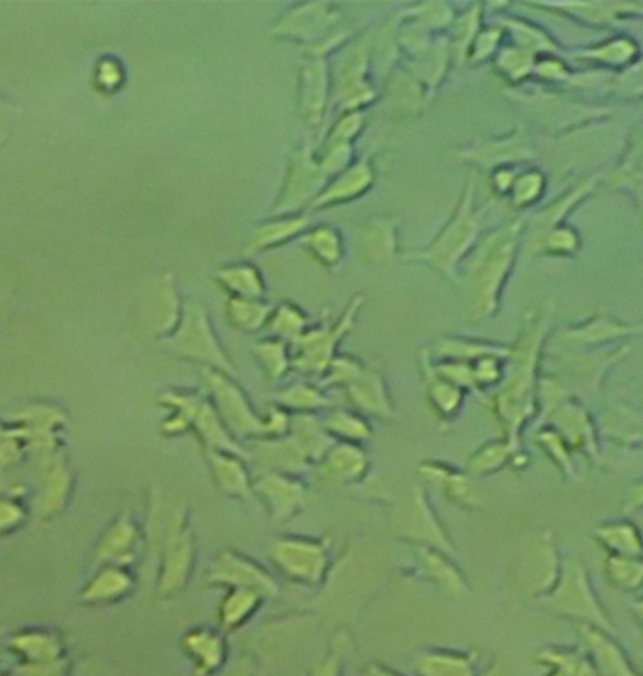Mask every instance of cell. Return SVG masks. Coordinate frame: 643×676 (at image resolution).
Masks as SVG:
<instances>
[{
  "mask_svg": "<svg viewBox=\"0 0 643 676\" xmlns=\"http://www.w3.org/2000/svg\"><path fill=\"white\" fill-rule=\"evenodd\" d=\"M524 231L525 222L521 218L503 224L480 238L463 262V279L467 286L472 320H486L495 315L501 303V293L518 259Z\"/></svg>",
  "mask_w": 643,
  "mask_h": 676,
  "instance_id": "obj_1",
  "label": "cell"
},
{
  "mask_svg": "<svg viewBox=\"0 0 643 676\" xmlns=\"http://www.w3.org/2000/svg\"><path fill=\"white\" fill-rule=\"evenodd\" d=\"M483 217L486 207L476 209L475 182L469 181L455 203L452 217L433 241L418 251L405 252L401 259L427 266L444 279H459L457 269L482 238Z\"/></svg>",
  "mask_w": 643,
  "mask_h": 676,
  "instance_id": "obj_2",
  "label": "cell"
},
{
  "mask_svg": "<svg viewBox=\"0 0 643 676\" xmlns=\"http://www.w3.org/2000/svg\"><path fill=\"white\" fill-rule=\"evenodd\" d=\"M164 344L177 356L202 362L207 369L220 370L230 377L236 374L230 357L224 352L223 344L213 329L210 310L200 301H182L179 323L164 339Z\"/></svg>",
  "mask_w": 643,
  "mask_h": 676,
  "instance_id": "obj_3",
  "label": "cell"
},
{
  "mask_svg": "<svg viewBox=\"0 0 643 676\" xmlns=\"http://www.w3.org/2000/svg\"><path fill=\"white\" fill-rule=\"evenodd\" d=\"M364 295H354L344 307L343 315L331 323L307 329L305 335L294 342L292 369L308 377H324L336 359L337 346L356 326L357 315L364 307Z\"/></svg>",
  "mask_w": 643,
  "mask_h": 676,
  "instance_id": "obj_4",
  "label": "cell"
},
{
  "mask_svg": "<svg viewBox=\"0 0 643 676\" xmlns=\"http://www.w3.org/2000/svg\"><path fill=\"white\" fill-rule=\"evenodd\" d=\"M328 182L329 177L322 169L315 146L311 141H303L290 153L285 181L273 205V217L305 213L322 194V190L328 187Z\"/></svg>",
  "mask_w": 643,
  "mask_h": 676,
  "instance_id": "obj_5",
  "label": "cell"
},
{
  "mask_svg": "<svg viewBox=\"0 0 643 676\" xmlns=\"http://www.w3.org/2000/svg\"><path fill=\"white\" fill-rule=\"evenodd\" d=\"M373 40L371 35H364L350 43L331 76V102L339 105L341 112H364L365 105L377 100V89L369 79Z\"/></svg>",
  "mask_w": 643,
  "mask_h": 676,
  "instance_id": "obj_6",
  "label": "cell"
},
{
  "mask_svg": "<svg viewBox=\"0 0 643 676\" xmlns=\"http://www.w3.org/2000/svg\"><path fill=\"white\" fill-rule=\"evenodd\" d=\"M203 380L210 390L213 406L217 408L218 416L224 421L226 429L236 438L247 436H264L267 438L266 418H262L252 408L251 400L247 398L245 391L241 390L234 378L220 370L202 367Z\"/></svg>",
  "mask_w": 643,
  "mask_h": 676,
  "instance_id": "obj_7",
  "label": "cell"
},
{
  "mask_svg": "<svg viewBox=\"0 0 643 676\" xmlns=\"http://www.w3.org/2000/svg\"><path fill=\"white\" fill-rule=\"evenodd\" d=\"M269 557L288 579L316 585L328 567V549L303 537H279L269 545Z\"/></svg>",
  "mask_w": 643,
  "mask_h": 676,
  "instance_id": "obj_8",
  "label": "cell"
},
{
  "mask_svg": "<svg viewBox=\"0 0 643 676\" xmlns=\"http://www.w3.org/2000/svg\"><path fill=\"white\" fill-rule=\"evenodd\" d=\"M339 20V8L331 2H301L282 14L272 28V35L282 40L307 43L311 48L331 35Z\"/></svg>",
  "mask_w": 643,
  "mask_h": 676,
  "instance_id": "obj_9",
  "label": "cell"
},
{
  "mask_svg": "<svg viewBox=\"0 0 643 676\" xmlns=\"http://www.w3.org/2000/svg\"><path fill=\"white\" fill-rule=\"evenodd\" d=\"M331 104V68L328 56L308 55L303 59L298 87V110L305 125L318 128L326 119Z\"/></svg>",
  "mask_w": 643,
  "mask_h": 676,
  "instance_id": "obj_10",
  "label": "cell"
},
{
  "mask_svg": "<svg viewBox=\"0 0 643 676\" xmlns=\"http://www.w3.org/2000/svg\"><path fill=\"white\" fill-rule=\"evenodd\" d=\"M462 161L472 162L478 168L493 169L501 166H518L521 162L532 161V145L524 126H518L514 132L501 138L476 141L467 149L457 151Z\"/></svg>",
  "mask_w": 643,
  "mask_h": 676,
  "instance_id": "obj_11",
  "label": "cell"
},
{
  "mask_svg": "<svg viewBox=\"0 0 643 676\" xmlns=\"http://www.w3.org/2000/svg\"><path fill=\"white\" fill-rule=\"evenodd\" d=\"M375 181H377V168L373 162V154H364L328 182V187L322 190V194L316 197L308 211L318 213V211L329 209L336 205L356 202L375 187Z\"/></svg>",
  "mask_w": 643,
  "mask_h": 676,
  "instance_id": "obj_12",
  "label": "cell"
},
{
  "mask_svg": "<svg viewBox=\"0 0 643 676\" xmlns=\"http://www.w3.org/2000/svg\"><path fill=\"white\" fill-rule=\"evenodd\" d=\"M210 585L251 588L262 596H275L277 583L260 565L238 552L226 551L213 562L207 573Z\"/></svg>",
  "mask_w": 643,
  "mask_h": 676,
  "instance_id": "obj_13",
  "label": "cell"
},
{
  "mask_svg": "<svg viewBox=\"0 0 643 676\" xmlns=\"http://www.w3.org/2000/svg\"><path fill=\"white\" fill-rule=\"evenodd\" d=\"M192 560H194L192 537L182 526V515H177L169 523L168 534H166V551H164V565H162L161 585H159L162 594L181 590L182 585L189 579Z\"/></svg>",
  "mask_w": 643,
  "mask_h": 676,
  "instance_id": "obj_14",
  "label": "cell"
},
{
  "mask_svg": "<svg viewBox=\"0 0 643 676\" xmlns=\"http://www.w3.org/2000/svg\"><path fill=\"white\" fill-rule=\"evenodd\" d=\"M311 228V218L307 213L295 215H269V218L256 224L251 231V238L247 241L243 254L247 258L256 256L260 252L279 248L290 241H300L301 235Z\"/></svg>",
  "mask_w": 643,
  "mask_h": 676,
  "instance_id": "obj_15",
  "label": "cell"
},
{
  "mask_svg": "<svg viewBox=\"0 0 643 676\" xmlns=\"http://www.w3.org/2000/svg\"><path fill=\"white\" fill-rule=\"evenodd\" d=\"M360 256L367 264H386L398 256V218L375 217L357 233Z\"/></svg>",
  "mask_w": 643,
  "mask_h": 676,
  "instance_id": "obj_16",
  "label": "cell"
},
{
  "mask_svg": "<svg viewBox=\"0 0 643 676\" xmlns=\"http://www.w3.org/2000/svg\"><path fill=\"white\" fill-rule=\"evenodd\" d=\"M213 280L230 297L241 299H266L267 284L259 266L249 259L228 262L213 271Z\"/></svg>",
  "mask_w": 643,
  "mask_h": 676,
  "instance_id": "obj_17",
  "label": "cell"
},
{
  "mask_svg": "<svg viewBox=\"0 0 643 676\" xmlns=\"http://www.w3.org/2000/svg\"><path fill=\"white\" fill-rule=\"evenodd\" d=\"M350 403L356 406L357 410L365 411L369 416H378V418H392L393 406L388 387H386L384 378L378 370H362V374L352 380L346 387Z\"/></svg>",
  "mask_w": 643,
  "mask_h": 676,
  "instance_id": "obj_18",
  "label": "cell"
},
{
  "mask_svg": "<svg viewBox=\"0 0 643 676\" xmlns=\"http://www.w3.org/2000/svg\"><path fill=\"white\" fill-rule=\"evenodd\" d=\"M190 429L197 431L207 451H226V454L243 455L239 449L236 439L231 438V433L224 425L223 419L218 416L217 408L213 406L210 398L198 395L197 405L192 410V421Z\"/></svg>",
  "mask_w": 643,
  "mask_h": 676,
  "instance_id": "obj_19",
  "label": "cell"
},
{
  "mask_svg": "<svg viewBox=\"0 0 643 676\" xmlns=\"http://www.w3.org/2000/svg\"><path fill=\"white\" fill-rule=\"evenodd\" d=\"M254 462L267 474H298L307 467L308 459L287 434L280 438H266L254 449Z\"/></svg>",
  "mask_w": 643,
  "mask_h": 676,
  "instance_id": "obj_20",
  "label": "cell"
},
{
  "mask_svg": "<svg viewBox=\"0 0 643 676\" xmlns=\"http://www.w3.org/2000/svg\"><path fill=\"white\" fill-rule=\"evenodd\" d=\"M300 244L324 269H336L343 264L344 256H346L343 231L329 224L311 226L301 235Z\"/></svg>",
  "mask_w": 643,
  "mask_h": 676,
  "instance_id": "obj_21",
  "label": "cell"
},
{
  "mask_svg": "<svg viewBox=\"0 0 643 676\" xmlns=\"http://www.w3.org/2000/svg\"><path fill=\"white\" fill-rule=\"evenodd\" d=\"M256 490L266 498L273 519L285 521L303 506L305 490L285 474H266L256 483Z\"/></svg>",
  "mask_w": 643,
  "mask_h": 676,
  "instance_id": "obj_22",
  "label": "cell"
},
{
  "mask_svg": "<svg viewBox=\"0 0 643 676\" xmlns=\"http://www.w3.org/2000/svg\"><path fill=\"white\" fill-rule=\"evenodd\" d=\"M367 455L352 442H341L329 447L322 459V474L331 482H356L367 470Z\"/></svg>",
  "mask_w": 643,
  "mask_h": 676,
  "instance_id": "obj_23",
  "label": "cell"
},
{
  "mask_svg": "<svg viewBox=\"0 0 643 676\" xmlns=\"http://www.w3.org/2000/svg\"><path fill=\"white\" fill-rule=\"evenodd\" d=\"M614 189L625 190L643 207V128L630 140V145L614 175L609 177Z\"/></svg>",
  "mask_w": 643,
  "mask_h": 676,
  "instance_id": "obj_24",
  "label": "cell"
},
{
  "mask_svg": "<svg viewBox=\"0 0 643 676\" xmlns=\"http://www.w3.org/2000/svg\"><path fill=\"white\" fill-rule=\"evenodd\" d=\"M288 434L294 438L295 444L300 446L308 460L324 459L329 447L333 446V439L326 433L322 421H318L313 413H298L295 418H292Z\"/></svg>",
  "mask_w": 643,
  "mask_h": 676,
  "instance_id": "obj_25",
  "label": "cell"
},
{
  "mask_svg": "<svg viewBox=\"0 0 643 676\" xmlns=\"http://www.w3.org/2000/svg\"><path fill=\"white\" fill-rule=\"evenodd\" d=\"M275 305L267 299H241V297H228L226 303V316L231 328L241 333H256L260 329L267 328Z\"/></svg>",
  "mask_w": 643,
  "mask_h": 676,
  "instance_id": "obj_26",
  "label": "cell"
},
{
  "mask_svg": "<svg viewBox=\"0 0 643 676\" xmlns=\"http://www.w3.org/2000/svg\"><path fill=\"white\" fill-rule=\"evenodd\" d=\"M207 455H210L211 468H213L218 487L223 488L226 495L249 498L251 495L249 475L241 460L238 459L239 455L226 454V451H207Z\"/></svg>",
  "mask_w": 643,
  "mask_h": 676,
  "instance_id": "obj_27",
  "label": "cell"
},
{
  "mask_svg": "<svg viewBox=\"0 0 643 676\" xmlns=\"http://www.w3.org/2000/svg\"><path fill=\"white\" fill-rule=\"evenodd\" d=\"M308 328H311V318L300 305H295L292 301H280L279 305H275L269 323H267L272 336L280 341L292 342V344L300 336L305 335Z\"/></svg>",
  "mask_w": 643,
  "mask_h": 676,
  "instance_id": "obj_28",
  "label": "cell"
},
{
  "mask_svg": "<svg viewBox=\"0 0 643 676\" xmlns=\"http://www.w3.org/2000/svg\"><path fill=\"white\" fill-rule=\"evenodd\" d=\"M136 549H138V532L134 528L133 521L128 516H123L105 537L100 549V558L113 564H128L136 557Z\"/></svg>",
  "mask_w": 643,
  "mask_h": 676,
  "instance_id": "obj_29",
  "label": "cell"
},
{
  "mask_svg": "<svg viewBox=\"0 0 643 676\" xmlns=\"http://www.w3.org/2000/svg\"><path fill=\"white\" fill-rule=\"evenodd\" d=\"M596 182H598V177H589L585 181H581L580 184H576L572 190H568L567 194L559 197L557 202L550 203V205L532 220L539 233L552 230L555 226L563 224V220H565V217L570 213V209L576 207L583 197H588V194L593 192ZM539 233H537V235H539Z\"/></svg>",
  "mask_w": 643,
  "mask_h": 676,
  "instance_id": "obj_30",
  "label": "cell"
},
{
  "mask_svg": "<svg viewBox=\"0 0 643 676\" xmlns=\"http://www.w3.org/2000/svg\"><path fill=\"white\" fill-rule=\"evenodd\" d=\"M254 357L269 382H277L280 378L287 377L288 370L292 369V349L288 346V342L275 336L256 342Z\"/></svg>",
  "mask_w": 643,
  "mask_h": 676,
  "instance_id": "obj_31",
  "label": "cell"
},
{
  "mask_svg": "<svg viewBox=\"0 0 643 676\" xmlns=\"http://www.w3.org/2000/svg\"><path fill=\"white\" fill-rule=\"evenodd\" d=\"M185 649L197 662L198 671L207 675L217 669L224 660V642L218 635L211 634L207 629H198L185 637Z\"/></svg>",
  "mask_w": 643,
  "mask_h": 676,
  "instance_id": "obj_32",
  "label": "cell"
},
{
  "mask_svg": "<svg viewBox=\"0 0 643 676\" xmlns=\"http://www.w3.org/2000/svg\"><path fill=\"white\" fill-rule=\"evenodd\" d=\"M427 400L439 418L450 419L463 405V390L439 377L427 361Z\"/></svg>",
  "mask_w": 643,
  "mask_h": 676,
  "instance_id": "obj_33",
  "label": "cell"
},
{
  "mask_svg": "<svg viewBox=\"0 0 643 676\" xmlns=\"http://www.w3.org/2000/svg\"><path fill=\"white\" fill-rule=\"evenodd\" d=\"M452 40H450V51L459 63H467L470 46L475 42L476 36L482 30V7H469L463 14H455L452 23Z\"/></svg>",
  "mask_w": 643,
  "mask_h": 676,
  "instance_id": "obj_34",
  "label": "cell"
},
{
  "mask_svg": "<svg viewBox=\"0 0 643 676\" xmlns=\"http://www.w3.org/2000/svg\"><path fill=\"white\" fill-rule=\"evenodd\" d=\"M273 400L279 405L282 410H294L300 413H313L318 408L329 405L328 397L324 395V391L308 382H294L285 390L279 391L277 395H273Z\"/></svg>",
  "mask_w": 643,
  "mask_h": 676,
  "instance_id": "obj_35",
  "label": "cell"
},
{
  "mask_svg": "<svg viewBox=\"0 0 643 676\" xmlns=\"http://www.w3.org/2000/svg\"><path fill=\"white\" fill-rule=\"evenodd\" d=\"M576 55L581 56V59H591L596 63L609 64V66H627V64L636 63L640 49L629 36H616L608 42L578 51Z\"/></svg>",
  "mask_w": 643,
  "mask_h": 676,
  "instance_id": "obj_36",
  "label": "cell"
},
{
  "mask_svg": "<svg viewBox=\"0 0 643 676\" xmlns=\"http://www.w3.org/2000/svg\"><path fill=\"white\" fill-rule=\"evenodd\" d=\"M322 425L326 429L329 436H339L344 442H362V439L371 438V426L362 416H357L354 411L336 408L329 411L328 416L322 421Z\"/></svg>",
  "mask_w": 643,
  "mask_h": 676,
  "instance_id": "obj_37",
  "label": "cell"
},
{
  "mask_svg": "<svg viewBox=\"0 0 643 676\" xmlns=\"http://www.w3.org/2000/svg\"><path fill=\"white\" fill-rule=\"evenodd\" d=\"M264 596L251 588H231L220 605V621L226 628H238L251 616Z\"/></svg>",
  "mask_w": 643,
  "mask_h": 676,
  "instance_id": "obj_38",
  "label": "cell"
},
{
  "mask_svg": "<svg viewBox=\"0 0 643 676\" xmlns=\"http://www.w3.org/2000/svg\"><path fill=\"white\" fill-rule=\"evenodd\" d=\"M580 233L567 224H559L534 238V251L547 256H572L580 251Z\"/></svg>",
  "mask_w": 643,
  "mask_h": 676,
  "instance_id": "obj_39",
  "label": "cell"
},
{
  "mask_svg": "<svg viewBox=\"0 0 643 676\" xmlns=\"http://www.w3.org/2000/svg\"><path fill=\"white\" fill-rule=\"evenodd\" d=\"M537 64V55L518 48L516 43L503 46L496 53L495 66L510 84H521L525 77L531 76Z\"/></svg>",
  "mask_w": 643,
  "mask_h": 676,
  "instance_id": "obj_40",
  "label": "cell"
},
{
  "mask_svg": "<svg viewBox=\"0 0 643 676\" xmlns=\"http://www.w3.org/2000/svg\"><path fill=\"white\" fill-rule=\"evenodd\" d=\"M133 585V577L125 570L108 567L97 579L92 581L91 586L85 592V598L91 601L117 600V598H123Z\"/></svg>",
  "mask_w": 643,
  "mask_h": 676,
  "instance_id": "obj_41",
  "label": "cell"
},
{
  "mask_svg": "<svg viewBox=\"0 0 643 676\" xmlns=\"http://www.w3.org/2000/svg\"><path fill=\"white\" fill-rule=\"evenodd\" d=\"M545 175L539 168H527L519 171L514 187H512L510 197L514 209H529L545 192Z\"/></svg>",
  "mask_w": 643,
  "mask_h": 676,
  "instance_id": "obj_42",
  "label": "cell"
},
{
  "mask_svg": "<svg viewBox=\"0 0 643 676\" xmlns=\"http://www.w3.org/2000/svg\"><path fill=\"white\" fill-rule=\"evenodd\" d=\"M504 27L508 28V33L514 36V43L518 48L529 51L532 55H539V53H545V51H555L557 43H553L552 38L545 35L542 28L532 25V23L525 22V20H503Z\"/></svg>",
  "mask_w": 643,
  "mask_h": 676,
  "instance_id": "obj_43",
  "label": "cell"
},
{
  "mask_svg": "<svg viewBox=\"0 0 643 676\" xmlns=\"http://www.w3.org/2000/svg\"><path fill=\"white\" fill-rule=\"evenodd\" d=\"M427 87L421 84L418 77L414 76L413 72L405 68V71H399L393 76L392 84H390V104L395 107H420L427 100Z\"/></svg>",
  "mask_w": 643,
  "mask_h": 676,
  "instance_id": "obj_44",
  "label": "cell"
},
{
  "mask_svg": "<svg viewBox=\"0 0 643 676\" xmlns=\"http://www.w3.org/2000/svg\"><path fill=\"white\" fill-rule=\"evenodd\" d=\"M504 352L490 348L480 342L465 341V339H442L434 348V357L439 361H465L472 362L480 357L501 356Z\"/></svg>",
  "mask_w": 643,
  "mask_h": 676,
  "instance_id": "obj_45",
  "label": "cell"
},
{
  "mask_svg": "<svg viewBox=\"0 0 643 676\" xmlns=\"http://www.w3.org/2000/svg\"><path fill=\"white\" fill-rule=\"evenodd\" d=\"M411 17L421 23L431 33H441L452 27L455 20V10L447 2H429L411 8Z\"/></svg>",
  "mask_w": 643,
  "mask_h": 676,
  "instance_id": "obj_46",
  "label": "cell"
},
{
  "mask_svg": "<svg viewBox=\"0 0 643 676\" xmlns=\"http://www.w3.org/2000/svg\"><path fill=\"white\" fill-rule=\"evenodd\" d=\"M421 676H470V665L459 655L427 654L418 662Z\"/></svg>",
  "mask_w": 643,
  "mask_h": 676,
  "instance_id": "obj_47",
  "label": "cell"
},
{
  "mask_svg": "<svg viewBox=\"0 0 643 676\" xmlns=\"http://www.w3.org/2000/svg\"><path fill=\"white\" fill-rule=\"evenodd\" d=\"M316 154H318V162H320L324 174L328 175L329 181H331L336 175L344 171L354 162V145L324 141L320 153L316 151Z\"/></svg>",
  "mask_w": 643,
  "mask_h": 676,
  "instance_id": "obj_48",
  "label": "cell"
},
{
  "mask_svg": "<svg viewBox=\"0 0 643 676\" xmlns=\"http://www.w3.org/2000/svg\"><path fill=\"white\" fill-rule=\"evenodd\" d=\"M503 27L482 28L470 46L467 61L470 64H480L496 56V53L503 48Z\"/></svg>",
  "mask_w": 643,
  "mask_h": 676,
  "instance_id": "obj_49",
  "label": "cell"
},
{
  "mask_svg": "<svg viewBox=\"0 0 643 676\" xmlns=\"http://www.w3.org/2000/svg\"><path fill=\"white\" fill-rule=\"evenodd\" d=\"M364 112H341L339 119L331 126L326 141H329V143H350V145H354V141L360 138V133L364 132Z\"/></svg>",
  "mask_w": 643,
  "mask_h": 676,
  "instance_id": "obj_50",
  "label": "cell"
},
{
  "mask_svg": "<svg viewBox=\"0 0 643 676\" xmlns=\"http://www.w3.org/2000/svg\"><path fill=\"white\" fill-rule=\"evenodd\" d=\"M125 66H123L119 59H115V56L100 59L97 68H94V85H97L99 91H119L123 84H125Z\"/></svg>",
  "mask_w": 643,
  "mask_h": 676,
  "instance_id": "obj_51",
  "label": "cell"
},
{
  "mask_svg": "<svg viewBox=\"0 0 643 676\" xmlns=\"http://www.w3.org/2000/svg\"><path fill=\"white\" fill-rule=\"evenodd\" d=\"M364 369V365L357 361L356 357L337 356L333 362L329 365L328 372L324 374L322 384L343 385V387H346L352 380H356L362 374Z\"/></svg>",
  "mask_w": 643,
  "mask_h": 676,
  "instance_id": "obj_52",
  "label": "cell"
},
{
  "mask_svg": "<svg viewBox=\"0 0 643 676\" xmlns=\"http://www.w3.org/2000/svg\"><path fill=\"white\" fill-rule=\"evenodd\" d=\"M420 557L421 562L426 565L427 572L431 573L434 579L439 581L442 586L454 588V590H459V588H462L463 585L462 581H459V575L455 573L454 567L447 564L444 558L434 554V552L427 551V549H421Z\"/></svg>",
  "mask_w": 643,
  "mask_h": 676,
  "instance_id": "obj_53",
  "label": "cell"
},
{
  "mask_svg": "<svg viewBox=\"0 0 643 676\" xmlns=\"http://www.w3.org/2000/svg\"><path fill=\"white\" fill-rule=\"evenodd\" d=\"M612 89L619 94H625V97L643 94V61L642 63L630 64L627 71L614 77Z\"/></svg>",
  "mask_w": 643,
  "mask_h": 676,
  "instance_id": "obj_54",
  "label": "cell"
},
{
  "mask_svg": "<svg viewBox=\"0 0 643 676\" xmlns=\"http://www.w3.org/2000/svg\"><path fill=\"white\" fill-rule=\"evenodd\" d=\"M472 367V377H475L476 387L478 385H490L501 377V367H499V357L486 356L470 362Z\"/></svg>",
  "mask_w": 643,
  "mask_h": 676,
  "instance_id": "obj_55",
  "label": "cell"
},
{
  "mask_svg": "<svg viewBox=\"0 0 643 676\" xmlns=\"http://www.w3.org/2000/svg\"><path fill=\"white\" fill-rule=\"evenodd\" d=\"M534 76L542 77L545 81H567L570 79V71L567 64L559 59H542L534 64Z\"/></svg>",
  "mask_w": 643,
  "mask_h": 676,
  "instance_id": "obj_56",
  "label": "cell"
},
{
  "mask_svg": "<svg viewBox=\"0 0 643 676\" xmlns=\"http://www.w3.org/2000/svg\"><path fill=\"white\" fill-rule=\"evenodd\" d=\"M518 174L519 171L516 166H501V168L490 171L493 192H495L496 195L510 194L512 187H514V181H516Z\"/></svg>",
  "mask_w": 643,
  "mask_h": 676,
  "instance_id": "obj_57",
  "label": "cell"
},
{
  "mask_svg": "<svg viewBox=\"0 0 643 676\" xmlns=\"http://www.w3.org/2000/svg\"><path fill=\"white\" fill-rule=\"evenodd\" d=\"M23 519L22 509L10 500H0V531L12 528Z\"/></svg>",
  "mask_w": 643,
  "mask_h": 676,
  "instance_id": "obj_58",
  "label": "cell"
},
{
  "mask_svg": "<svg viewBox=\"0 0 643 676\" xmlns=\"http://www.w3.org/2000/svg\"><path fill=\"white\" fill-rule=\"evenodd\" d=\"M17 451H20V447H17L14 436L0 433V460L2 462L4 460H14Z\"/></svg>",
  "mask_w": 643,
  "mask_h": 676,
  "instance_id": "obj_59",
  "label": "cell"
},
{
  "mask_svg": "<svg viewBox=\"0 0 643 676\" xmlns=\"http://www.w3.org/2000/svg\"><path fill=\"white\" fill-rule=\"evenodd\" d=\"M315 676H337V662L336 658L333 660H328V662L324 663L316 671Z\"/></svg>",
  "mask_w": 643,
  "mask_h": 676,
  "instance_id": "obj_60",
  "label": "cell"
},
{
  "mask_svg": "<svg viewBox=\"0 0 643 676\" xmlns=\"http://www.w3.org/2000/svg\"><path fill=\"white\" fill-rule=\"evenodd\" d=\"M7 112L8 104L7 102H4V100H2V98H0V130H2V125L7 123Z\"/></svg>",
  "mask_w": 643,
  "mask_h": 676,
  "instance_id": "obj_61",
  "label": "cell"
},
{
  "mask_svg": "<svg viewBox=\"0 0 643 676\" xmlns=\"http://www.w3.org/2000/svg\"><path fill=\"white\" fill-rule=\"evenodd\" d=\"M365 676H395V675H392V673H388V671H384V669H378V667H371V669L365 673Z\"/></svg>",
  "mask_w": 643,
  "mask_h": 676,
  "instance_id": "obj_62",
  "label": "cell"
}]
</instances>
